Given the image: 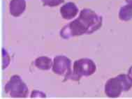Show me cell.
Segmentation results:
<instances>
[{"instance_id":"13","label":"cell","mask_w":132,"mask_h":99,"mask_svg":"<svg viewBox=\"0 0 132 99\" xmlns=\"http://www.w3.org/2000/svg\"><path fill=\"white\" fill-rule=\"evenodd\" d=\"M128 75H129L130 77L132 78V66H131V68H129V74Z\"/></svg>"},{"instance_id":"2","label":"cell","mask_w":132,"mask_h":99,"mask_svg":"<svg viewBox=\"0 0 132 99\" xmlns=\"http://www.w3.org/2000/svg\"><path fill=\"white\" fill-rule=\"evenodd\" d=\"M132 87V78L129 75L121 74L106 82L105 93L110 98H118L122 92H127Z\"/></svg>"},{"instance_id":"14","label":"cell","mask_w":132,"mask_h":99,"mask_svg":"<svg viewBox=\"0 0 132 99\" xmlns=\"http://www.w3.org/2000/svg\"><path fill=\"white\" fill-rule=\"evenodd\" d=\"M125 1L129 4H132V0H125Z\"/></svg>"},{"instance_id":"6","label":"cell","mask_w":132,"mask_h":99,"mask_svg":"<svg viewBox=\"0 0 132 99\" xmlns=\"http://www.w3.org/2000/svg\"><path fill=\"white\" fill-rule=\"evenodd\" d=\"M78 13V8L73 2L66 3L60 8V13L64 19L71 20Z\"/></svg>"},{"instance_id":"12","label":"cell","mask_w":132,"mask_h":99,"mask_svg":"<svg viewBox=\"0 0 132 99\" xmlns=\"http://www.w3.org/2000/svg\"><path fill=\"white\" fill-rule=\"evenodd\" d=\"M46 94L43 93V92H40V91H37V90H34L32 92L31 95V98H46Z\"/></svg>"},{"instance_id":"3","label":"cell","mask_w":132,"mask_h":99,"mask_svg":"<svg viewBox=\"0 0 132 99\" xmlns=\"http://www.w3.org/2000/svg\"><path fill=\"white\" fill-rule=\"evenodd\" d=\"M96 65L92 60L83 58L76 61L73 64V70L69 80L79 81L82 76H89L96 71Z\"/></svg>"},{"instance_id":"5","label":"cell","mask_w":132,"mask_h":99,"mask_svg":"<svg viewBox=\"0 0 132 99\" xmlns=\"http://www.w3.org/2000/svg\"><path fill=\"white\" fill-rule=\"evenodd\" d=\"M71 62L68 57L63 55L57 56L53 61V71L57 75H65L64 80H63V82H65L69 80L71 75Z\"/></svg>"},{"instance_id":"7","label":"cell","mask_w":132,"mask_h":99,"mask_svg":"<svg viewBox=\"0 0 132 99\" xmlns=\"http://www.w3.org/2000/svg\"><path fill=\"white\" fill-rule=\"evenodd\" d=\"M25 8V0H11L9 4L10 13L14 17H18L23 13Z\"/></svg>"},{"instance_id":"8","label":"cell","mask_w":132,"mask_h":99,"mask_svg":"<svg viewBox=\"0 0 132 99\" xmlns=\"http://www.w3.org/2000/svg\"><path fill=\"white\" fill-rule=\"evenodd\" d=\"M35 66L41 70H49L53 65L51 58L45 56L38 57L34 61Z\"/></svg>"},{"instance_id":"11","label":"cell","mask_w":132,"mask_h":99,"mask_svg":"<svg viewBox=\"0 0 132 99\" xmlns=\"http://www.w3.org/2000/svg\"><path fill=\"white\" fill-rule=\"evenodd\" d=\"M2 68L5 69L10 64V57L4 49H2Z\"/></svg>"},{"instance_id":"10","label":"cell","mask_w":132,"mask_h":99,"mask_svg":"<svg viewBox=\"0 0 132 99\" xmlns=\"http://www.w3.org/2000/svg\"><path fill=\"white\" fill-rule=\"evenodd\" d=\"M44 6L53 7V6H57L60 4L64 2V0H41Z\"/></svg>"},{"instance_id":"1","label":"cell","mask_w":132,"mask_h":99,"mask_svg":"<svg viewBox=\"0 0 132 99\" xmlns=\"http://www.w3.org/2000/svg\"><path fill=\"white\" fill-rule=\"evenodd\" d=\"M103 18L94 11L84 8L77 19L70 22L61 29L60 36L64 39L82 34H90L98 30L102 25Z\"/></svg>"},{"instance_id":"4","label":"cell","mask_w":132,"mask_h":99,"mask_svg":"<svg viewBox=\"0 0 132 99\" xmlns=\"http://www.w3.org/2000/svg\"><path fill=\"white\" fill-rule=\"evenodd\" d=\"M5 92L12 98H26L28 87L19 75H13L5 85Z\"/></svg>"},{"instance_id":"9","label":"cell","mask_w":132,"mask_h":99,"mask_svg":"<svg viewBox=\"0 0 132 99\" xmlns=\"http://www.w3.org/2000/svg\"><path fill=\"white\" fill-rule=\"evenodd\" d=\"M119 18L123 21H129L132 19V4L124 6L120 8Z\"/></svg>"}]
</instances>
